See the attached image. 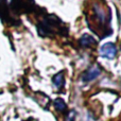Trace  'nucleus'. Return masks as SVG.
Listing matches in <instances>:
<instances>
[{"instance_id":"f257e3e1","label":"nucleus","mask_w":121,"mask_h":121,"mask_svg":"<svg viewBox=\"0 0 121 121\" xmlns=\"http://www.w3.org/2000/svg\"><path fill=\"white\" fill-rule=\"evenodd\" d=\"M102 2L94 3L91 8V13L89 15L88 20V28L95 34L100 36V39L109 36L112 34L111 20L112 12L107 5H101Z\"/></svg>"},{"instance_id":"0eeeda50","label":"nucleus","mask_w":121,"mask_h":121,"mask_svg":"<svg viewBox=\"0 0 121 121\" xmlns=\"http://www.w3.org/2000/svg\"><path fill=\"white\" fill-rule=\"evenodd\" d=\"M54 106H55V108L57 109L59 112H65L67 109V105H66V103L64 102V100L63 99H56V100L54 101Z\"/></svg>"},{"instance_id":"7ed1b4c3","label":"nucleus","mask_w":121,"mask_h":121,"mask_svg":"<svg viewBox=\"0 0 121 121\" xmlns=\"http://www.w3.org/2000/svg\"><path fill=\"white\" fill-rule=\"evenodd\" d=\"M101 72H102V69H101V67L99 66V65H92L85 72H83L81 80L83 82H85V83L91 82V81H94V80H96L97 78L101 74Z\"/></svg>"},{"instance_id":"39448f33","label":"nucleus","mask_w":121,"mask_h":121,"mask_svg":"<svg viewBox=\"0 0 121 121\" xmlns=\"http://www.w3.org/2000/svg\"><path fill=\"white\" fill-rule=\"evenodd\" d=\"M80 44H81L82 47L84 48H92L97 45V40L92 37L89 34H83L82 37L80 38Z\"/></svg>"},{"instance_id":"423d86ee","label":"nucleus","mask_w":121,"mask_h":121,"mask_svg":"<svg viewBox=\"0 0 121 121\" xmlns=\"http://www.w3.org/2000/svg\"><path fill=\"white\" fill-rule=\"evenodd\" d=\"M52 83L57 90H60L63 87H64V84H65L64 71H60L59 73H56V74L52 78Z\"/></svg>"},{"instance_id":"20e7f679","label":"nucleus","mask_w":121,"mask_h":121,"mask_svg":"<svg viewBox=\"0 0 121 121\" xmlns=\"http://www.w3.org/2000/svg\"><path fill=\"white\" fill-rule=\"evenodd\" d=\"M100 54L104 59L113 60L117 55V47L113 43H106L100 48Z\"/></svg>"},{"instance_id":"f03ea898","label":"nucleus","mask_w":121,"mask_h":121,"mask_svg":"<svg viewBox=\"0 0 121 121\" xmlns=\"http://www.w3.org/2000/svg\"><path fill=\"white\" fill-rule=\"evenodd\" d=\"M37 32L43 37H51L56 34L67 35L68 29L60 18L54 14L46 15L42 20L37 22Z\"/></svg>"}]
</instances>
